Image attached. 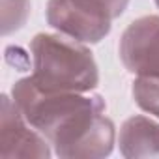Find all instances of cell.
<instances>
[{
    "mask_svg": "<svg viewBox=\"0 0 159 159\" xmlns=\"http://www.w3.org/2000/svg\"><path fill=\"white\" fill-rule=\"evenodd\" d=\"M11 94L26 122L52 144L58 157L98 159L112 152L116 133L101 96L49 92L32 77L17 81Z\"/></svg>",
    "mask_w": 159,
    "mask_h": 159,
    "instance_id": "6da1fadb",
    "label": "cell"
},
{
    "mask_svg": "<svg viewBox=\"0 0 159 159\" xmlns=\"http://www.w3.org/2000/svg\"><path fill=\"white\" fill-rule=\"evenodd\" d=\"M34 83L49 92H90L99 83L98 64L88 47L69 36L38 34L30 41Z\"/></svg>",
    "mask_w": 159,
    "mask_h": 159,
    "instance_id": "7a4b0ae2",
    "label": "cell"
},
{
    "mask_svg": "<svg viewBox=\"0 0 159 159\" xmlns=\"http://www.w3.org/2000/svg\"><path fill=\"white\" fill-rule=\"evenodd\" d=\"M127 4L129 0H49L47 21L60 34L77 41L99 43Z\"/></svg>",
    "mask_w": 159,
    "mask_h": 159,
    "instance_id": "3957f363",
    "label": "cell"
},
{
    "mask_svg": "<svg viewBox=\"0 0 159 159\" xmlns=\"http://www.w3.org/2000/svg\"><path fill=\"white\" fill-rule=\"evenodd\" d=\"M120 60L137 77L159 79V17L133 21L120 38Z\"/></svg>",
    "mask_w": 159,
    "mask_h": 159,
    "instance_id": "277c9868",
    "label": "cell"
},
{
    "mask_svg": "<svg viewBox=\"0 0 159 159\" xmlns=\"http://www.w3.org/2000/svg\"><path fill=\"white\" fill-rule=\"evenodd\" d=\"M49 140L32 127L13 99L2 96L0 111V157L21 159V157H49Z\"/></svg>",
    "mask_w": 159,
    "mask_h": 159,
    "instance_id": "5b68a950",
    "label": "cell"
},
{
    "mask_svg": "<svg viewBox=\"0 0 159 159\" xmlns=\"http://www.w3.org/2000/svg\"><path fill=\"white\" fill-rule=\"evenodd\" d=\"M120 152L124 157H159V124L146 116H131L120 129Z\"/></svg>",
    "mask_w": 159,
    "mask_h": 159,
    "instance_id": "8992f818",
    "label": "cell"
},
{
    "mask_svg": "<svg viewBox=\"0 0 159 159\" xmlns=\"http://www.w3.org/2000/svg\"><path fill=\"white\" fill-rule=\"evenodd\" d=\"M133 98L135 103L159 118V79L155 77H137L133 83Z\"/></svg>",
    "mask_w": 159,
    "mask_h": 159,
    "instance_id": "52a82bcc",
    "label": "cell"
},
{
    "mask_svg": "<svg viewBox=\"0 0 159 159\" xmlns=\"http://www.w3.org/2000/svg\"><path fill=\"white\" fill-rule=\"evenodd\" d=\"M30 0H2V34L8 36L26 23Z\"/></svg>",
    "mask_w": 159,
    "mask_h": 159,
    "instance_id": "ba28073f",
    "label": "cell"
},
{
    "mask_svg": "<svg viewBox=\"0 0 159 159\" xmlns=\"http://www.w3.org/2000/svg\"><path fill=\"white\" fill-rule=\"evenodd\" d=\"M155 2H157V6H159V0H155Z\"/></svg>",
    "mask_w": 159,
    "mask_h": 159,
    "instance_id": "9c48e42d",
    "label": "cell"
}]
</instances>
